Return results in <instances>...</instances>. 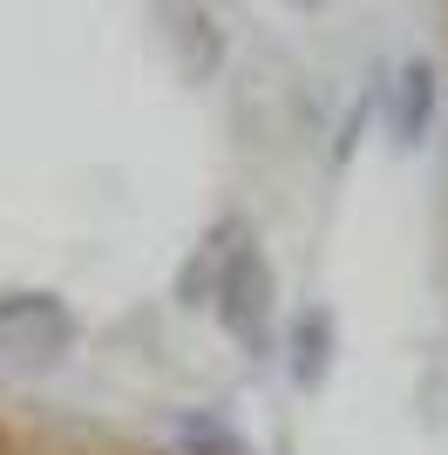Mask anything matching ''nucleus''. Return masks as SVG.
Segmentation results:
<instances>
[{
  "instance_id": "1",
  "label": "nucleus",
  "mask_w": 448,
  "mask_h": 455,
  "mask_svg": "<svg viewBox=\"0 0 448 455\" xmlns=\"http://www.w3.org/2000/svg\"><path fill=\"white\" fill-rule=\"evenodd\" d=\"M184 292H204L211 299V320L244 347V354H265L272 347V320H279V285H272V266L259 251V231L244 218H224L211 231L204 259L190 266Z\"/></svg>"
},
{
  "instance_id": "2",
  "label": "nucleus",
  "mask_w": 448,
  "mask_h": 455,
  "mask_svg": "<svg viewBox=\"0 0 448 455\" xmlns=\"http://www.w3.org/2000/svg\"><path fill=\"white\" fill-rule=\"evenodd\" d=\"M75 347V313L55 292H0V361L48 374Z\"/></svg>"
},
{
  "instance_id": "7",
  "label": "nucleus",
  "mask_w": 448,
  "mask_h": 455,
  "mask_svg": "<svg viewBox=\"0 0 448 455\" xmlns=\"http://www.w3.org/2000/svg\"><path fill=\"white\" fill-rule=\"evenodd\" d=\"M292 7H326V0H292Z\"/></svg>"
},
{
  "instance_id": "3",
  "label": "nucleus",
  "mask_w": 448,
  "mask_h": 455,
  "mask_svg": "<svg viewBox=\"0 0 448 455\" xmlns=\"http://www.w3.org/2000/svg\"><path fill=\"white\" fill-rule=\"evenodd\" d=\"M435 102H442V76H435L428 55H414L394 68L388 82V136L401 143V150H421L435 130Z\"/></svg>"
},
{
  "instance_id": "5",
  "label": "nucleus",
  "mask_w": 448,
  "mask_h": 455,
  "mask_svg": "<svg viewBox=\"0 0 448 455\" xmlns=\"http://www.w3.org/2000/svg\"><path fill=\"white\" fill-rule=\"evenodd\" d=\"M177 48H184V68L197 82H211L224 68V35H218V20H211L197 0H177Z\"/></svg>"
},
{
  "instance_id": "6",
  "label": "nucleus",
  "mask_w": 448,
  "mask_h": 455,
  "mask_svg": "<svg viewBox=\"0 0 448 455\" xmlns=\"http://www.w3.org/2000/svg\"><path fill=\"white\" fill-rule=\"evenodd\" d=\"M170 442L184 455H252V442H244L224 415H211V408H184V415L170 421Z\"/></svg>"
},
{
  "instance_id": "4",
  "label": "nucleus",
  "mask_w": 448,
  "mask_h": 455,
  "mask_svg": "<svg viewBox=\"0 0 448 455\" xmlns=\"http://www.w3.org/2000/svg\"><path fill=\"white\" fill-rule=\"evenodd\" d=\"M333 313L326 306H299L292 320H285V374L299 380V387H319L326 380V367H333Z\"/></svg>"
}]
</instances>
